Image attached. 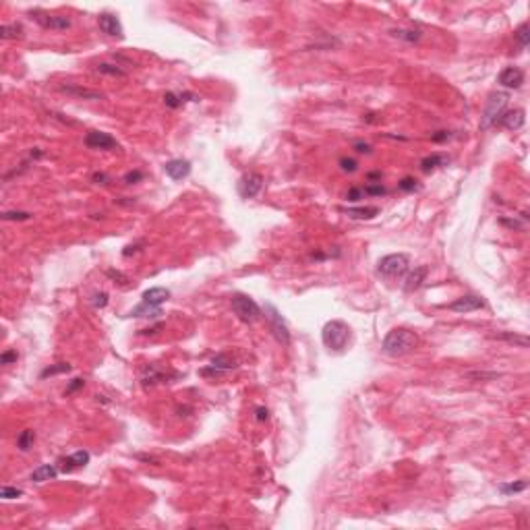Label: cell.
Masks as SVG:
<instances>
[{
    "instance_id": "obj_27",
    "label": "cell",
    "mask_w": 530,
    "mask_h": 530,
    "mask_svg": "<svg viewBox=\"0 0 530 530\" xmlns=\"http://www.w3.org/2000/svg\"><path fill=\"white\" fill-rule=\"evenodd\" d=\"M98 73H102V75H110V77H125V75H127L118 64H110V63H102V64H98Z\"/></svg>"
},
{
    "instance_id": "obj_48",
    "label": "cell",
    "mask_w": 530,
    "mask_h": 530,
    "mask_svg": "<svg viewBox=\"0 0 530 530\" xmlns=\"http://www.w3.org/2000/svg\"><path fill=\"white\" fill-rule=\"evenodd\" d=\"M381 176H383L381 172H369V174H367L369 180H381Z\"/></svg>"
},
{
    "instance_id": "obj_20",
    "label": "cell",
    "mask_w": 530,
    "mask_h": 530,
    "mask_svg": "<svg viewBox=\"0 0 530 530\" xmlns=\"http://www.w3.org/2000/svg\"><path fill=\"white\" fill-rule=\"evenodd\" d=\"M344 213L352 220H371L379 213V207H350V210H344Z\"/></svg>"
},
{
    "instance_id": "obj_5",
    "label": "cell",
    "mask_w": 530,
    "mask_h": 530,
    "mask_svg": "<svg viewBox=\"0 0 530 530\" xmlns=\"http://www.w3.org/2000/svg\"><path fill=\"white\" fill-rule=\"evenodd\" d=\"M232 311H234V315H236L240 321H245V323H253V321H257L259 317H261V309H259V305L251 297H247V294H234L232 297Z\"/></svg>"
},
{
    "instance_id": "obj_46",
    "label": "cell",
    "mask_w": 530,
    "mask_h": 530,
    "mask_svg": "<svg viewBox=\"0 0 530 530\" xmlns=\"http://www.w3.org/2000/svg\"><path fill=\"white\" fill-rule=\"evenodd\" d=\"M108 276H110V277H116V280H125V282H127V277L120 274V272H114V269H108Z\"/></svg>"
},
{
    "instance_id": "obj_13",
    "label": "cell",
    "mask_w": 530,
    "mask_h": 530,
    "mask_svg": "<svg viewBox=\"0 0 530 530\" xmlns=\"http://www.w3.org/2000/svg\"><path fill=\"white\" fill-rule=\"evenodd\" d=\"M485 307V302L479 298V297H474V294H466V297H460L456 298L454 302L449 305L451 311H456V313H470V311H479Z\"/></svg>"
},
{
    "instance_id": "obj_38",
    "label": "cell",
    "mask_w": 530,
    "mask_h": 530,
    "mask_svg": "<svg viewBox=\"0 0 530 530\" xmlns=\"http://www.w3.org/2000/svg\"><path fill=\"white\" fill-rule=\"evenodd\" d=\"M356 166H359V164H356L352 158H342V160H340V168H342L344 172H354Z\"/></svg>"
},
{
    "instance_id": "obj_26",
    "label": "cell",
    "mask_w": 530,
    "mask_h": 530,
    "mask_svg": "<svg viewBox=\"0 0 530 530\" xmlns=\"http://www.w3.org/2000/svg\"><path fill=\"white\" fill-rule=\"evenodd\" d=\"M493 338H497V340H506L509 344H520L522 348H526L528 346V338L526 336H516V334H493Z\"/></svg>"
},
{
    "instance_id": "obj_34",
    "label": "cell",
    "mask_w": 530,
    "mask_h": 530,
    "mask_svg": "<svg viewBox=\"0 0 530 530\" xmlns=\"http://www.w3.org/2000/svg\"><path fill=\"white\" fill-rule=\"evenodd\" d=\"M17 359H19V354H17V350H6L0 354V364H11V362H17Z\"/></svg>"
},
{
    "instance_id": "obj_12",
    "label": "cell",
    "mask_w": 530,
    "mask_h": 530,
    "mask_svg": "<svg viewBox=\"0 0 530 530\" xmlns=\"http://www.w3.org/2000/svg\"><path fill=\"white\" fill-rule=\"evenodd\" d=\"M524 110L522 108H516V110H508V112H503V114L497 118V123L495 125H501V127H506L508 131H518V128H522L524 127Z\"/></svg>"
},
{
    "instance_id": "obj_31",
    "label": "cell",
    "mask_w": 530,
    "mask_h": 530,
    "mask_svg": "<svg viewBox=\"0 0 530 530\" xmlns=\"http://www.w3.org/2000/svg\"><path fill=\"white\" fill-rule=\"evenodd\" d=\"M23 491L21 489H17V487H2L0 489V497L2 499H17V497H21Z\"/></svg>"
},
{
    "instance_id": "obj_2",
    "label": "cell",
    "mask_w": 530,
    "mask_h": 530,
    "mask_svg": "<svg viewBox=\"0 0 530 530\" xmlns=\"http://www.w3.org/2000/svg\"><path fill=\"white\" fill-rule=\"evenodd\" d=\"M321 338H323V344L327 346L329 350H344L346 344L350 340V327L348 323H344L340 319H334L325 323L323 332H321Z\"/></svg>"
},
{
    "instance_id": "obj_9",
    "label": "cell",
    "mask_w": 530,
    "mask_h": 530,
    "mask_svg": "<svg viewBox=\"0 0 530 530\" xmlns=\"http://www.w3.org/2000/svg\"><path fill=\"white\" fill-rule=\"evenodd\" d=\"M263 189V176L257 172H249L240 178V195L245 199H253L259 195V191Z\"/></svg>"
},
{
    "instance_id": "obj_18",
    "label": "cell",
    "mask_w": 530,
    "mask_h": 530,
    "mask_svg": "<svg viewBox=\"0 0 530 530\" xmlns=\"http://www.w3.org/2000/svg\"><path fill=\"white\" fill-rule=\"evenodd\" d=\"M89 451H85V449H79V451H75V454H71L68 458L63 460V470L64 472H71L75 470V468H81L89 462Z\"/></svg>"
},
{
    "instance_id": "obj_32",
    "label": "cell",
    "mask_w": 530,
    "mask_h": 530,
    "mask_svg": "<svg viewBox=\"0 0 530 530\" xmlns=\"http://www.w3.org/2000/svg\"><path fill=\"white\" fill-rule=\"evenodd\" d=\"M31 218V213L29 212H4L2 213V220H29Z\"/></svg>"
},
{
    "instance_id": "obj_4",
    "label": "cell",
    "mask_w": 530,
    "mask_h": 530,
    "mask_svg": "<svg viewBox=\"0 0 530 530\" xmlns=\"http://www.w3.org/2000/svg\"><path fill=\"white\" fill-rule=\"evenodd\" d=\"M508 93L503 91H495L489 95L487 100V106H485V112H483V120H481V128H491L497 118L506 112V106H508Z\"/></svg>"
},
{
    "instance_id": "obj_10",
    "label": "cell",
    "mask_w": 530,
    "mask_h": 530,
    "mask_svg": "<svg viewBox=\"0 0 530 530\" xmlns=\"http://www.w3.org/2000/svg\"><path fill=\"white\" fill-rule=\"evenodd\" d=\"M524 83V71L520 66H506L499 73V85L508 89H518Z\"/></svg>"
},
{
    "instance_id": "obj_21",
    "label": "cell",
    "mask_w": 530,
    "mask_h": 530,
    "mask_svg": "<svg viewBox=\"0 0 530 530\" xmlns=\"http://www.w3.org/2000/svg\"><path fill=\"white\" fill-rule=\"evenodd\" d=\"M164 379H168V377H166V373L160 371V369H155L153 364H149V367L145 369V375H143V385L147 387V385L160 383V381H164Z\"/></svg>"
},
{
    "instance_id": "obj_42",
    "label": "cell",
    "mask_w": 530,
    "mask_h": 530,
    "mask_svg": "<svg viewBox=\"0 0 530 530\" xmlns=\"http://www.w3.org/2000/svg\"><path fill=\"white\" fill-rule=\"evenodd\" d=\"M91 180H93V182H98V185H108V182H110V178H108L106 174H104V172H95V174L91 176Z\"/></svg>"
},
{
    "instance_id": "obj_14",
    "label": "cell",
    "mask_w": 530,
    "mask_h": 530,
    "mask_svg": "<svg viewBox=\"0 0 530 530\" xmlns=\"http://www.w3.org/2000/svg\"><path fill=\"white\" fill-rule=\"evenodd\" d=\"M164 170H166V174L172 180H182L191 174V164L187 160H170V162H166Z\"/></svg>"
},
{
    "instance_id": "obj_33",
    "label": "cell",
    "mask_w": 530,
    "mask_h": 530,
    "mask_svg": "<svg viewBox=\"0 0 530 530\" xmlns=\"http://www.w3.org/2000/svg\"><path fill=\"white\" fill-rule=\"evenodd\" d=\"M387 191L385 187H381V182L379 185H369V187H364V195H375V197H381V195H385Z\"/></svg>"
},
{
    "instance_id": "obj_47",
    "label": "cell",
    "mask_w": 530,
    "mask_h": 530,
    "mask_svg": "<svg viewBox=\"0 0 530 530\" xmlns=\"http://www.w3.org/2000/svg\"><path fill=\"white\" fill-rule=\"evenodd\" d=\"M449 135L445 133V131H439V135H433V141H445Z\"/></svg>"
},
{
    "instance_id": "obj_15",
    "label": "cell",
    "mask_w": 530,
    "mask_h": 530,
    "mask_svg": "<svg viewBox=\"0 0 530 530\" xmlns=\"http://www.w3.org/2000/svg\"><path fill=\"white\" fill-rule=\"evenodd\" d=\"M60 91L66 93V95H73V98H77V100H102L104 98L100 91L81 87V85H60Z\"/></svg>"
},
{
    "instance_id": "obj_3",
    "label": "cell",
    "mask_w": 530,
    "mask_h": 530,
    "mask_svg": "<svg viewBox=\"0 0 530 530\" xmlns=\"http://www.w3.org/2000/svg\"><path fill=\"white\" fill-rule=\"evenodd\" d=\"M408 265H410V259L404 253H394V255H385L383 259H379L377 263V272L387 277V280H396V277L404 276L408 272Z\"/></svg>"
},
{
    "instance_id": "obj_39",
    "label": "cell",
    "mask_w": 530,
    "mask_h": 530,
    "mask_svg": "<svg viewBox=\"0 0 530 530\" xmlns=\"http://www.w3.org/2000/svg\"><path fill=\"white\" fill-rule=\"evenodd\" d=\"M83 385H85V381H83V379H79V377H77V379H73V381H71V383H68V385H66V389H64V394H73V392H77V389H81Z\"/></svg>"
},
{
    "instance_id": "obj_45",
    "label": "cell",
    "mask_w": 530,
    "mask_h": 530,
    "mask_svg": "<svg viewBox=\"0 0 530 530\" xmlns=\"http://www.w3.org/2000/svg\"><path fill=\"white\" fill-rule=\"evenodd\" d=\"M139 247H141V242H137V245H128V247L123 251V255H125V257H131L133 253H137V251H139Z\"/></svg>"
},
{
    "instance_id": "obj_17",
    "label": "cell",
    "mask_w": 530,
    "mask_h": 530,
    "mask_svg": "<svg viewBox=\"0 0 530 530\" xmlns=\"http://www.w3.org/2000/svg\"><path fill=\"white\" fill-rule=\"evenodd\" d=\"M170 298V290L162 288V286H155V288H149L143 292V302L149 307H160L162 302H166Z\"/></svg>"
},
{
    "instance_id": "obj_19",
    "label": "cell",
    "mask_w": 530,
    "mask_h": 530,
    "mask_svg": "<svg viewBox=\"0 0 530 530\" xmlns=\"http://www.w3.org/2000/svg\"><path fill=\"white\" fill-rule=\"evenodd\" d=\"M56 476H58V468L54 464H42L31 472V481L33 483H46V481H54Z\"/></svg>"
},
{
    "instance_id": "obj_43",
    "label": "cell",
    "mask_w": 530,
    "mask_h": 530,
    "mask_svg": "<svg viewBox=\"0 0 530 530\" xmlns=\"http://www.w3.org/2000/svg\"><path fill=\"white\" fill-rule=\"evenodd\" d=\"M354 149L359 151V153H371V145H369V143H362V141H359V143H354Z\"/></svg>"
},
{
    "instance_id": "obj_35",
    "label": "cell",
    "mask_w": 530,
    "mask_h": 530,
    "mask_svg": "<svg viewBox=\"0 0 530 530\" xmlns=\"http://www.w3.org/2000/svg\"><path fill=\"white\" fill-rule=\"evenodd\" d=\"M362 197H364V189L352 187V189L348 191V195H346V201H360Z\"/></svg>"
},
{
    "instance_id": "obj_16",
    "label": "cell",
    "mask_w": 530,
    "mask_h": 530,
    "mask_svg": "<svg viewBox=\"0 0 530 530\" xmlns=\"http://www.w3.org/2000/svg\"><path fill=\"white\" fill-rule=\"evenodd\" d=\"M427 274H429V267H427V265L416 267L414 272L408 274L406 282H404V290H406V292H414V290H419L421 286H423V282H424V277H427Z\"/></svg>"
},
{
    "instance_id": "obj_6",
    "label": "cell",
    "mask_w": 530,
    "mask_h": 530,
    "mask_svg": "<svg viewBox=\"0 0 530 530\" xmlns=\"http://www.w3.org/2000/svg\"><path fill=\"white\" fill-rule=\"evenodd\" d=\"M31 19L40 23L44 29H54V31H64L71 27V19L68 17H60V15H48L44 11H31Z\"/></svg>"
},
{
    "instance_id": "obj_23",
    "label": "cell",
    "mask_w": 530,
    "mask_h": 530,
    "mask_svg": "<svg viewBox=\"0 0 530 530\" xmlns=\"http://www.w3.org/2000/svg\"><path fill=\"white\" fill-rule=\"evenodd\" d=\"M33 441H36V433L31 429H25L19 433V437H17V447L21 451H27L29 447H33Z\"/></svg>"
},
{
    "instance_id": "obj_28",
    "label": "cell",
    "mask_w": 530,
    "mask_h": 530,
    "mask_svg": "<svg viewBox=\"0 0 530 530\" xmlns=\"http://www.w3.org/2000/svg\"><path fill=\"white\" fill-rule=\"evenodd\" d=\"M514 38L518 40L520 48H526L528 46V40H530V33H528V23H522L520 27L514 31Z\"/></svg>"
},
{
    "instance_id": "obj_8",
    "label": "cell",
    "mask_w": 530,
    "mask_h": 530,
    "mask_svg": "<svg viewBox=\"0 0 530 530\" xmlns=\"http://www.w3.org/2000/svg\"><path fill=\"white\" fill-rule=\"evenodd\" d=\"M85 145H87L89 149H116L118 147L116 139L104 131H89L85 135Z\"/></svg>"
},
{
    "instance_id": "obj_22",
    "label": "cell",
    "mask_w": 530,
    "mask_h": 530,
    "mask_svg": "<svg viewBox=\"0 0 530 530\" xmlns=\"http://www.w3.org/2000/svg\"><path fill=\"white\" fill-rule=\"evenodd\" d=\"M445 164H447V158H445V155L433 153V155H429V158H424V160L421 162V168H423V172H431L433 168L445 166Z\"/></svg>"
},
{
    "instance_id": "obj_30",
    "label": "cell",
    "mask_w": 530,
    "mask_h": 530,
    "mask_svg": "<svg viewBox=\"0 0 530 530\" xmlns=\"http://www.w3.org/2000/svg\"><path fill=\"white\" fill-rule=\"evenodd\" d=\"M526 487H528L526 481H520V483H511V485H501L499 491L506 493V495H509V493H520V491H524Z\"/></svg>"
},
{
    "instance_id": "obj_36",
    "label": "cell",
    "mask_w": 530,
    "mask_h": 530,
    "mask_svg": "<svg viewBox=\"0 0 530 530\" xmlns=\"http://www.w3.org/2000/svg\"><path fill=\"white\" fill-rule=\"evenodd\" d=\"M164 102H166V106H170V108H178L182 104L180 95H176V93H166L164 95Z\"/></svg>"
},
{
    "instance_id": "obj_7",
    "label": "cell",
    "mask_w": 530,
    "mask_h": 530,
    "mask_svg": "<svg viewBox=\"0 0 530 530\" xmlns=\"http://www.w3.org/2000/svg\"><path fill=\"white\" fill-rule=\"evenodd\" d=\"M265 313H267L269 325H272V332H274V336L277 338V342H282L284 346H288V344H290V332H288V327H286L282 315H280V313H277V309L272 307V305H265Z\"/></svg>"
},
{
    "instance_id": "obj_1",
    "label": "cell",
    "mask_w": 530,
    "mask_h": 530,
    "mask_svg": "<svg viewBox=\"0 0 530 530\" xmlns=\"http://www.w3.org/2000/svg\"><path fill=\"white\" fill-rule=\"evenodd\" d=\"M416 336L406 327H396L392 329L385 340H383V352L389 354V356H404L410 352L414 346H416Z\"/></svg>"
},
{
    "instance_id": "obj_44",
    "label": "cell",
    "mask_w": 530,
    "mask_h": 530,
    "mask_svg": "<svg viewBox=\"0 0 530 530\" xmlns=\"http://www.w3.org/2000/svg\"><path fill=\"white\" fill-rule=\"evenodd\" d=\"M255 412H257V421H267V419H269V412H267V408H263V406H259Z\"/></svg>"
},
{
    "instance_id": "obj_11",
    "label": "cell",
    "mask_w": 530,
    "mask_h": 530,
    "mask_svg": "<svg viewBox=\"0 0 530 530\" xmlns=\"http://www.w3.org/2000/svg\"><path fill=\"white\" fill-rule=\"evenodd\" d=\"M98 25H100L102 33H106V36H110V38H123L125 36V33H123V25H120L118 17L112 15V13H102L98 17Z\"/></svg>"
},
{
    "instance_id": "obj_25",
    "label": "cell",
    "mask_w": 530,
    "mask_h": 530,
    "mask_svg": "<svg viewBox=\"0 0 530 530\" xmlns=\"http://www.w3.org/2000/svg\"><path fill=\"white\" fill-rule=\"evenodd\" d=\"M392 33V36H396V38H400V40H406V42H419L421 40V31H412V29H392L389 31Z\"/></svg>"
},
{
    "instance_id": "obj_29",
    "label": "cell",
    "mask_w": 530,
    "mask_h": 530,
    "mask_svg": "<svg viewBox=\"0 0 530 530\" xmlns=\"http://www.w3.org/2000/svg\"><path fill=\"white\" fill-rule=\"evenodd\" d=\"M71 371V364H66V362H58V364H54V367H48L46 371H42V379H46V377H50V375H58V373H68Z\"/></svg>"
},
{
    "instance_id": "obj_40",
    "label": "cell",
    "mask_w": 530,
    "mask_h": 530,
    "mask_svg": "<svg viewBox=\"0 0 530 530\" xmlns=\"http://www.w3.org/2000/svg\"><path fill=\"white\" fill-rule=\"evenodd\" d=\"M400 189L402 191H414L416 189V180L410 178V176H406V178H402V182H400Z\"/></svg>"
},
{
    "instance_id": "obj_24",
    "label": "cell",
    "mask_w": 530,
    "mask_h": 530,
    "mask_svg": "<svg viewBox=\"0 0 530 530\" xmlns=\"http://www.w3.org/2000/svg\"><path fill=\"white\" fill-rule=\"evenodd\" d=\"M21 36H23V27L21 25H17V23L2 25V27H0V38L2 40H15V38H21Z\"/></svg>"
},
{
    "instance_id": "obj_37",
    "label": "cell",
    "mask_w": 530,
    "mask_h": 530,
    "mask_svg": "<svg viewBox=\"0 0 530 530\" xmlns=\"http://www.w3.org/2000/svg\"><path fill=\"white\" fill-rule=\"evenodd\" d=\"M106 305H108V294H106V292L95 294V297H93V307H95V309H104Z\"/></svg>"
},
{
    "instance_id": "obj_41",
    "label": "cell",
    "mask_w": 530,
    "mask_h": 530,
    "mask_svg": "<svg viewBox=\"0 0 530 530\" xmlns=\"http://www.w3.org/2000/svg\"><path fill=\"white\" fill-rule=\"evenodd\" d=\"M143 178V172H139V170H135V172H128V174L125 176V182L127 185H133V182H137V180H141Z\"/></svg>"
}]
</instances>
